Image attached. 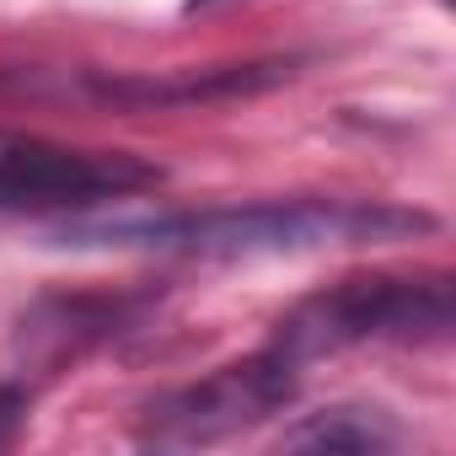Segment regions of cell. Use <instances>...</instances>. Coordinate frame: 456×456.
Wrapping results in <instances>:
<instances>
[{
    "label": "cell",
    "mask_w": 456,
    "mask_h": 456,
    "mask_svg": "<svg viewBox=\"0 0 456 456\" xmlns=\"http://www.w3.org/2000/svg\"><path fill=\"white\" fill-rule=\"evenodd\" d=\"M429 232V215L392 204L344 199H274L232 204L204 215H97L60 232L65 248H140V253H199V258H253V253H312L354 242H397Z\"/></svg>",
    "instance_id": "obj_1"
},
{
    "label": "cell",
    "mask_w": 456,
    "mask_h": 456,
    "mask_svg": "<svg viewBox=\"0 0 456 456\" xmlns=\"http://www.w3.org/2000/svg\"><path fill=\"white\" fill-rule=\"evenodd\" d=\"M445 328H451V290L440 280H349L306 301L296 317H285L269 349L301 376V365L317 354L370 338H440Z\"/></svg>",
    "instance_id": "obj_2"
},
{
    "label": "cell",
    "mask_w": 456,
    "mask_h": 456,
    "mask_svg": "<svg viewBox=\"0 0 456 456\" xmlns=\"http://www.w3.org/2000/svg\"><path fill=\"white\" fill-rule=\"evenodd\" d=\"M161 183V167L129 151H70L33 134H0V215L17 209H81L129 199Z\"/></svg>",
    "instance_id": "obj_3"
},
{
    "label": "cell",
    "mask_w": 456,
    "mask_h": 456,
    "mask_svg": "<svg viewBox=\"0 0 456 456\" xmlns=\"http://www.w3.org/2000/svg\"><path fill=\"white\" fill-rule=\"evenodd\" d=\"M296 387V370L264 349L248 365H232L199 387H183L177 397H167L161 408H151V440L156 445H204L220 440L242 424H258L269 408H280Z\"/></svg>",
    "instance_id": "obj_4"
},
{
    "label": "cell",
    "mask_w": 456,
    "mask_h": 456,
    "mask_svg": "<svg viewBox=\"0 0 456 456\" xmlns=\"http://www.w3.org/2000/svg\"><path fill=\"white\" fill-rule=\"evenodd\" d=\"M397 435L392 429H381L370 413H360V408H333V413H317L312 424H301L296 435H290V445H301V451H381V445H392Z\"/></svg>",
    "instance_id": "obj_5"
}]
</instances>
